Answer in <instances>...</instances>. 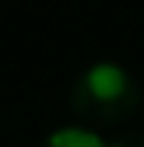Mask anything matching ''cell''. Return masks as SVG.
<instances>
[{
	"mask_svg": "<svg viewBox=\"0 0 144 147\" xmlns=\"http://www.w3.org/2000/svg\"><path fill=\"white\" fill-rule=\"evenodd\" d=\"M141 118H144V101H141Z\"/></svg>",
	"mask_w": 144,
	"mask_h": 147,
	"instance_id": "4",
	"label": "cell"
},
{
	"mask_svg": "<svg viewBox=\"0 0 144 147\" xmlns=\"http://www.w3.org/2000/svg\"><path fill=\"white\" fill-rule=\"evenodd\" d=\"M141 85L118 62H92L75 75L69 88V108L82 127H118L141 111Z\"/></svg>",
	"mask_w": 144,
	"mask_h": 147,
	"instance_id": "1",
	"label": "cell"
},
{
	"mask_svg": "<svg viewBox=\"0 0 144 147\" xmlns=\"http://www.w3.org/2000/svg\"><path fill=\"white\" fill-rule=\"evenodd\" d=\"M36 147H105L98 131L92 127H82V124H66V127H56L49 131Z\"/></svg>",
	"mask_w": 144,
	"mask_h": 147,
	"instance_id": "2",
	"label": "cell"
},
{
	"mask_svg": "<svg viewBox=\"0 0 144 147\" xmlns=\"http://www.w3.org/2000/svg\"><path fill=\"white\" fill-rule=\"evenodd\" d=\"M105 147H144V131H121L118 137L105 141Z\"/></svg>",
	"mask_w": 144,
	"mask_h": 147,
	"instance_id": "3",
	"label": "cell"
}]
</instances>
